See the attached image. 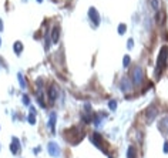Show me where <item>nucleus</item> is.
Returning a JSON list of instances; mask_svg holds the SVG:
<instances>
[{
  "instance_id": "obj_1",
  "label": "nucleus",
  "mask_w": 168,
  "mask_h": 158,
  "mask_svg": "<svg viewBox=\"0 0 168 158\" xmlns=\"http://www.w3.org/2000/svg\"><path fill=\"white\" fill-rule=\"evenodd\" d=\"M167 60H168V46H163L157 58V67H155V77L160 79V74L163 73V70L167 66Z\"/></svg>"
},
{
  "instance_id": "obj_2",
  "label": "nucleus",
  "mask_w": 168,
  "mask_h": 158,
  "mask_svg": "<svg viewBox=\"0 0 168 158\" xmlns=\"http://www.w3.org/2000/svg\"><path fill=\"white\" fill-rule=\"evenodd\" d=\"M90 140H91V143H93L97 148H100L103 153H107V150H106L104 145H103V144H104V140H103V137H101L98 132H93V134L90 135Z\"/></svg>"
},
{
  "instance_id": "obj_3",
  "label": "nucleus",
  "mask_w": 168,
  "mask_h": 158,
  "mask_svg": "<svg viewBox=\"0 0 168 158\" xmlns=\"http://www.w3.org/2000/svg\"><path fill=\"white\" fill-rule=\"evenodd\" d=\"M142 80H144V71H142V69L140 66L134 67V70H132V83L135 85H140L142 83Z\"/></svg>"
},
{
  "instance_id": "obj_4",
  "label": "nucleus",
  "mask_w": 168,
  "mask_h": 158,
  "mask_svg": "<svg viewBox=\"0 0 168 158\" xmlns=\"http://www.w3.org/2000/svg\"><path fill=\"white\" fill-rule=\"evenodd\" d=\"M47 153H48L51 157H54V158L60 157V154H61L60 145H58L57 143H54V141H50V143L47 144Z\"/></svg>"
},
{
  "instance_id": "obj_5",
  "label": "nucleus",
  "mask_w": 168,
  "mask_h": 158,
  "mask_svg": "<svg viewBox=\"0 0 168 158\" xmlns=\"http://www.w3.org/2000/svg\"><path fill=\"white\" fill-rule=\"evenodd\" d=\"M157 114H158V108H157V106H154V104H151L148 108H147V111H145V118H147V122H153L155 117H157Z\"/></svg>"
},
{
  "instance_id": "obj_6",
  "label": "nucleus",
  "mask_w": 168,
  "mask_h": 158,
  "mask_svg": "<svg viewBox=\"0 0 168 158\" xmlns=\"http://www.w3.org/2000/svg\"><path fill=\"white\" fill-rule=\"evenodd\" d=\"M20 141H19V138L17 137H13L11 138V144H10V151H11V154L13 155H19L20 154Z\"/></svg>"
},
{
  "instance_id": "obj_7",
  "label": "nucleus",
  "mask_w": 168,
  "mask_h": 158,
  "mask_svg": "<svg viewBox=\"0 0 168 158\" xmlns=\"http://www.w3.org/2000/svg\"><path fill=\"white\" fill-rule=\"evenodd\" d=\"M88 16H90V19H91L93 24L97 27V26L100 24V14H98V11L95 10V7H90V10H88Z\"/></svg>"
},
{
  "instance_id": "obj_8",
  "label": "nucleus",
  "mask_w": 168,
  "mask_h": 158,
  "mask_svg": "<svg viewBox=\"0 0 168 158\" xmlns=\"http://www.w3.org/2000/svg\"><path fill=\"white\" fill-rule=\"evenodd\" d=\"M47 95H48L50 101L54 103V101L57 100V97H58V88H57L54 84H51V85L48 87V90H47Z\"/></svg>"
},
{
  "instance_id": "obj_9",
  "label": "nucleus",
  "mask_w": 168,
  "mask_h": 158,
  "mask_svg": "<svg viewBox=\"0 0 168 158\" xmlns=\"http://www.w3.org/2000/svg\"><path fill=\"white\" fill-rule=\"evenodd\" d=\"M27 121H29L32 125H34V124H36V108H34V107H30V113H29Z\"/></svg>"
},
{
  "instance_id": "obj_10",
  "label": "nucleus",
  "mask_w": 168,
  "mask_h": 158,
  "mask_svg": "<svg viewBox=\"0 0 168 158\" xmlns=\"http://www.w3.org/2000/svg\"><path fill=\"white\" fill-rule=\"evenodd\" d=\"M58 37H60V27L56 26V27H53V32H51L53 43H58Z\"/></svg>"
},
{
  "instance_id": "obj_11",
  "label": "nucleus",
  "mask_w": 168,
  "mask_h": 158,
  "mask_svg": "<svg viewBox=\"0 0 168 158\" xmlns=\"http://www.w3.org/2000/svg\"><path fill=\"white\" fill-rule=\"evenodd\" d=\"M160 130H161V132L168 134V117L167 118H163L160 121Z\"/></svg>"
},
{
  "instance_id": "obj_12",
  "label": "nucleus",
  "mask_w": 168,
  "mask_h": 158,
  "mask_svg": "<svg viewBox=\"0 0 168 158\" xmlns=\"http://www.w3.org/2000/svg\"><path fill=\"white\" fill-rule=\"evenodd\" d=\"M56 121H57V114H56V113H51V114H50V118H48V127H50L51 131H54Z\"/></svg>"
},
{
  "instance_id": "obj_13",
  "label": "nucleus",
  "mask_w": 168,
  "mask_h": 158,
  "mask_svg": "<svg viewBox=\"0 0 168 158\" xmlns=\"http://www.w3.org/2000/svg\"><path fill=\"white\" fill-rule=\"evenodd\" d=\"M127 158H137V148L134 145H130L127 150Z\"/></svg>"
},
{
  "instance_id": "obj_14",
  "label": "nucleus",
  "mask_w": 168,
  "mask_h": 158,
  "mask_svg": "<svg viewBox=\"0 0 168 158\" xmlns=\"http://www.w3.org/2000/svg\"><path fill=\"white\" fill-rule=\"evenodd\" d=\"M121 90L123 91H130L131 90V84L127 79H123V81H121Z\"/></svg>"
},
{
  "instance_id": "obj_15",
  "label": "nucleus",
  "mask_w": 168,
  "mask_h": 158,
  "mask_svg": "<svg viewBox=\"0 0 168 158\" xmlns=\"http://www.w3.org/2000/svg\"><path fill=\"white\" fill-rule=\"evenodd\" d=\"M17 79H19V83H20V87H22V88L24 90V88L27 87V83H26V79L23 77V74H22V73H19V74H17Z\"/></svg>"
},
{
  "instance_id": "obj_16",
  "label": "nucleus",
  "mask_w": 168,
  "mask_h": 158,
  "mask_svg": "<svg viewBox=\"0 0 168 158\" xmlns=\"http://www.w3.org/2000/svg\"><path fill=\"white\" fill-rule=\"evenodd\" d=\"M13 48H14L16 54H20V53H22V50H23V44H22V41H16V43H14V46H13Z\"/></svg>"
},
{
  "instance_id": "obj_17",
  "label": "nucleus",
  "mask_w": 168,
  "mask_h": 158,
  "mask_svg": "<svg viewBox=\"0 0 168 158\" xmlns=\"http://www.w3.org/2000/svg\"><path fill=\"white\" fill-rule=\"evenodd\" d=\"M164 17H165L164 11H161V13L158 11V13H157V23H158V24H163V23H164Z\"/></svg>"
},
{
  "instance_id": "obj_18",
  "label": "nucleus",
  "mask_w": 168,
  "mask_h": 158,
  "mask_svg": "<svg viewBox=\"0 0 168 158\" xmlns=\"http://www.w3.org/2000/svg\"><path fill=\"white\" fill-rule=\"evenodd\" d=\"M126 30H127V26L124 24V23H121V24L118 26V33H120V34H124Z\"/></svg>"
},
{
  "instance_id": "obj_19",
  "label": "nucleus",
  "mask_w": 168,
  "mask_h": 158,
  "mask_svg": "<svg viewBox=\"0 0 168 158\" xmlns=\"http://www.w3.org/2000/svg\"><path fill=\"white\" fill-rule=\"evenodd\" d=\"M22 98H23V104H24V106H30V97H29L27 94H24Z\"/></svg>"
},
{
  "instance_id": "obj_20",
  "label": "nucleus",
  "mask_w": 168,
  "mask_h": 158,
  "mask_svg": "<svg viewBox=\"0 0 168 158\" xmlns=\"http://www.w3.org/2000/svg\"><path fill=\"white\" fill-rule=\"evenodd\" d=\"M108 107H110V110H113V111H114V110L117 108V101H114V100H111V101L108 103Z\"/></svg>"
},
{
  "instance_id": "obj_21",
  "label": "nucleus",
  "mask_w": 168,
  "mask_h": 158,
  "mask_svg": "<svg viewBox=\"0 0 168 158\" xmlns=\"http://www.w3.org/2000/svg\"><path fill=\"white\" fill-rule=\"evenodd\" d=\"M130 61H131V60H130V56H124V60H123L124 64H123V66H124V67H128V66H130Z\"/></svg>"
},
{
  "instance_id": "obj_22",
  "label": "nucleus",
  "mask_w": 168,
  "mask_h": 158,
  "mask_svg": "<svg viewBox=\"0 0 168 158\" xmlns=\"http://www.w3.org/2000/svg\"><path fill=\"white\" fill-rule=\"evenodd\" d=\"M153 7L154 9H158V0H153Z\"/></svg>"
},
{
  "instance_id": "obj_23",
  "label": "nucleus",
  "mask_w": 168,
  "mask_h": 158,
  "mask_svg": "<svg viewBox=\"0 0 168 158\" xmlns=\"http://www.w3.org/2000/svg\"><path fill=\"white\" fill-rule=\"evenodd\" d=\"M132 46H134V43H132V39L128 40V48H132Z\"/></svg>"
},
{
  "instance_id": "obj_24",
  "label": "nucleus",
  "mask_w": 168,
  "mask_h": 158,
  "mask_svg": "<svg viewBox=\"0 0 168 158\" xmlns=\"http://www.w3.org/2000/svg\"><path fill=\"white\" fill-rule=\"evenodd\" d=\"M164 153H165V154L168 153V141L165 143V144H164Z\"/></svg>"
},
{
  "instance_id": "obj_25",
  "label": "nucleus",
  "mask_w": 168,
  "mask_h": 158,
  "mask_svg": "<svg viewBox=\"0 0 168 158\" xmlns=\"http://www.w3.org/2000/svg\"><path fill=\"white\" fill-rule=\"evenodd\" d=\"M40 153V147H37V148H34V154H39Z\"/></svg>"
},
{
  "instance_id": "obj_26",
  "label": "nucleus",
  "mask_w": 168,
  "mask_h": 158,
  "mask_svg": "<svg viewBox=\"0 0 168 158\" xmlns=\"http://www.w3.org/2000/svg\"><path fill=\"white\" fill-rule=\"evenodd\" d=\"M1 30H3V23L0 22V32H1Z\"/></svg>"
},
{
  "instance_id": "obj_27",
  "label": "nucleus",
  "mask_w": 168,
  "mask_h": 158,
  "mask_svg": "<svg viewBox=\"0 0 168 158\" xmlns=\"http://www.w3.org/2000/svg\"><path fill=\"white\" fill-rule=\"evenodd\" d=\"M37 1H39V3H42V1H43V0H37Z\"/></svg>"
},
{
  "instance_id": "obj_28",
  "label": "nucleus",
  "mask_w": 168,
  "mask_h": 158,
  "mask_svg": "<svg viewBox=\"0 0 168 158\" xmlns=\"http://www.w3.org/2000/svg\"><path fill=\"white\" fill-rule=\"evenodd\" d=\"M110 158H113V157H110Z\"/></svg>"
}]
</instances>
